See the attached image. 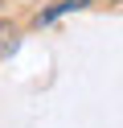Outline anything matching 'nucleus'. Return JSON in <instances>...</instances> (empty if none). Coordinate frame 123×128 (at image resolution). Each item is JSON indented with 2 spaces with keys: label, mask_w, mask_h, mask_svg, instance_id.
<instances>
[{
  "label": "nucleus",
  "mask_w": 123,
  "mask_h": 128,
  "mask_svg": "<svg viewBox=\"0 0 123 128\" xmlns=\"http://www.w3.org/2000/svg\"><path fill=\"white\" fill-rule=\"evenodd\" d=\"M90 0H62V4H53V8H45L37 17V25H49V21H57V17H66V12H78V8H86Z\"/></svg>",
  "instance_id": "f257e3e1"
}]
</instances>
